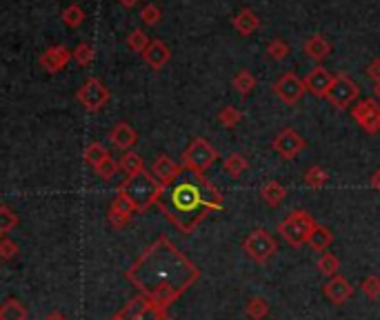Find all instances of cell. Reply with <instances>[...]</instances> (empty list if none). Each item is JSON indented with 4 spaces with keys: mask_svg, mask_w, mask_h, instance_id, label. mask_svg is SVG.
I'll return each instance as SVG.
<instances>
[{
    "mask_svg": "<svg viewBox=\"0 0 380 320\" xmlns=\"http://www.w3.org/2000/svg\"><path fill=\"white\" fill-rule=\"evenodd\" d=\"M125 278L140 296L167 312L198 283L200 269L167 236H160L127 267Z\"/></svg>",
    "mask_w": 380,
    "mask_h": 320,
    "instance_id": "cell-1",
    "label": "cell"
},
{
    "mask_svg": "<svg viewBox=\"0 0 380 320\" xmlns=\"http://www.w3.org/2000/svg\"><path fill=\"white\" fill-rule=\"evenodd\" d=\"M223 194L205 174L180 176L158 200V209L180 234H192L209 214L223 212Z\"/></svg>",
    "mask_w": 380,
    "mask_h": 320,
    "instance_id": "cell-2",
    "label": "cell"
},
{
    "mask_svg": "<svg viewBox=\"0 0 380 320\" xmlns=\"http://www.w3.org/2000/svg\"><path fill=\"white\" fill-rule=\"evenodd\" d=\"M163 192L165 187L160 185L158 178L154 174H149L147 169L136 176H127L123 183L118 185V194H125L136 205L138 212H145L147 207L158 205Z\"/></svg>",
    "mask_w": 380,
    "mask_h": 320,
    "instance_id": "cell-3",
    "label": "cell"
},
{
    "mask_svg": "<svg viewBox=\"0 0 380 320\" xmlns=\"http://www.w3.org/2000/svg\"><path fill=\"white\" fill-rule=\"evenodd\" d=\"M316 225L318 223H314V218L305 209H294L283 223H278V234L292 247H303L309 243V236H312Z\"/></svg>",
    "mask_w": 380,
    "mask_h": 320,
    "instance_id": "cell-4",
    "label": "cell"
},
{
    "mask_svg": "<svg viewBox=\"0 0 380 320\" xmlns=\"http://www.w3.org/2000/svg\"><path fill=\"white\" fill-rule=\"evenodd\" d=\"M216 160H218L216 147L209 143L207 138L198 136L187 145L183 156H180V165H183V169H187V172H192V174H205L207 169L216 163Z\"/></svg>",
    "mask_w": 380,
    "mask_h": 320,
    "instance_id": "cell-5",
    "label": "cell"
},
{
    "mask_svg": "<svg viewBox=\"0 0 380 320\" xmlns=\"http://www.w3.org/2000/svg\"><path fill=\"white\" fill-rule=\"evenodd\" d=\"M243 249H245V254L254 260V263L265 265L267 260H272L276 256L278 245H276L274 236L269 234L267 229H254V232L243 240Z\"/></svg>",
    "mask_w": 380,
    "mask_h": 320,
    "instance_id": "cell-6",
    "label": "cell"
},
{
    "mask_svg": "<svg viewBox=\"0 0 380 320\" xmlns=\"http://www.w3.org/2000/svg\"><path fill=\"white\" fill-rule=\"evenodd\" d=\"M76 98H78V103L83 105L89 114H96V112H100V109H103L109 103L112 94H109V89L103 85V80L87 78L85 83L78 87Z\"/></svg>",
    "mask_w": 380,
    "mask_h": 320,
    "instance_id": "cell-7",
    "label": "cell"
},
{
    "mask_svg": "<svg viewBox=\"0 0 380 320\" xmlns=\"http://www.w3.org/2000/svg\"><path fill=\"white\" fill-rule=\"evenodd\" d=\"M360 94V87L356 85V80H352L347 74H338L334 78V83L332 87H329V92H327V100L332 103L334 107L338 109H345L354 103V100L358 98Z\"/></svg>",
    "mask_w": 380,
    "mask_h": 320,
    "instance_id": "cell-8",
    "label": "cell"
},
{
    "mask_svg": "<svg viewBox=\"0 0 380 320\" xmlns=\"http://www.w3.org/2000/svg\"><path fill=\"white\" fill-rule=\"evenodd\" d=\"M352 118L369 136L380 134V105L374 98H365L356 103V107H352Z\"/></svg>",
    "mask_w": 380,
    "mask_h": 320,
    "instance_id": "cell-9",
    "label": "cell"
},
{
    "mask_svg": "<svg viewBox=\"0 0 380 320\" xmlns=\"http://www.w3.org/2000/svg\"><path fill=\"white\" fill-rule=\"evenodd\" d=\"M307 147L305 143V138L303 136H298L292 127H287L283 129V132H278L276 138L272 140V149L280 156V158H285V160H292L296 158L303 149Z\"/></svg>",
    "mask_w": 380,
    "mask_h": 320,
    "instance_id": "cell-10",
    "label": "cell"
},
{
    "mask_svg": "<svg viewBox=\"0 0 380 320\" xmlns=\"http://www.w3.org/2000/svg\"><path fill=\"white\" fill-rule=\"evenodd\" d=\"M307 92L305 87V80H300L296 74L287 72L280 76L276 83H274V94L283 100L285 105H296L300 98H303V94Z\"/></svg>",
    "mask_w": 380,
    "mask_h": 320,
    "instance_id": "cell-11",
    "label": "cell"
},
{
    "mask_svg": "<svg viewBox=\"0 0 380 320\" xmlns=\"http://www.w3.org/2000/svg\"><path fill=\"white\" fill-rule=\"evenodd\" d=\"M136 212H138L136 205H134L132 200H129L125 194H116L114 203L109 205L107 220H109V223H112V227L123 229L125 225L132 223V218H134V214H136Z\"/></svg>",
    "mask_w": 380,
    "mask_h": 320,
    "instance_id": "cell-12",
    "label": "cell"
},
{
    "mask_svg": "<svg viewBox=\"0 0 380 320\" xmlns=\"http://www.w3.org/2000/svg\"><path fill=\"white\" fill-rule=\"evenodd\" d=\"M152 174L158 178V183L167 189L169 185H174L176 180L183 176V165H178L176 160H172V156L160 154L156 156L154 165H152Z\"/></svg>",
    "mask_w": 380,
    "mask_h": 320,
    "instance_id": "cell-13",
    "label": "cell"
},
{
    "mask_svg": "<svg viewBox=\"0 0 380 320\" xmlns=\"http://www.w3.org/2000/svg\"><path fill=\"white\" fill-rule=\"evenodd\" d=\"M74 58V52H69L65 45H54L45 49L38 58V65L45 69L47 74H58L60 69H65L69 60Z\"/></svg>",
    "mask_w": 380,
    "mask_h": 320,
    "instance_id": "cell-14",
    "label": "cell"
},
{
    "mask_svg": "<svg viewBox=\"0 0 380 320\" xmlns=\"http://www.w3.org/2000/svg\"><path fill=\"white\" fill-rule=\"evenodd\" d=\"M323 294L332 305H345L354 296V285L345 276H334L323 285Z\"/></svg>",
    "mask_w": 380,
    "mask_h": 320,
    "instance_id": "cell-15",
    "label": "cell"
},
{
    "mask_svg": "<svg viewBox=\"0 0 380 320\" xmlns=\"http://www.w3.org/2000/svg\"><path fill=\"white\" fill-rule=\"evenodd\" d=\"M334 78L336 76L329 72V69L314 67L312 72L305 76V87H307V92L314 94L316 98H325L327 92H329V87H332V83H334Z\"/></svg>",
    "mask_w": 380,
    "mask_h": 320,
    "instance_id": "cell-16",
    "label": "cell"
},
{
    "mask_svg": "<svg viewBox=\"0 0 380 320\" xmlns=\"http://www.w3.org/2000/svg\"><path fill=\"white\" fill-rule=\"evenodd\" d=\"M109 140H112V145L118 152L125 154V152H132V147L136 145L138 132L129 123H116L112 127V132H109Z\"/></svg>",
    "mask_w": 380,
    "mask_h": 320,
    "instance_id": "cell-17",
    "label": "cell"
},
{
    "mask_svg": "<svg viewBox=\"0 0 380 320\" xmlns=\"http://www.w3.org/2000/svg\"><path fill=\"white\" fill-rule=\"evenodd\" d=\"M143 58H145V63L152 67V69H156V72H160L169 60H172V49H169V45L167 43H163V40H152L149 43V47L145 49V54H143Z\"/></svg>",
    "mask_w": 380,
    "mask_h": 320,
    "instance_id": "cell-18",
    "label": "cell"
},
{
    "mask_svg": "<svg viewBox=\"0 0 380 320\" xmlns=\"http://www.w3.org/2000/svg\"><path fill=\"white\" fill-rule=\"evenodd\" d=\"M232 25L234 29L240 34V36H252L256 29L260 27V18L258 14L254 12V9H249V7H243L240 12L234 16L232 20Z\"/></svg>",
    "mask_w": 380,
    "mask_h": 320,
    "instance_id": "cell-19",
    "label": "cell"
},
{
    "mask_svg": "<svg viewBox=\"0 0 380 320\" xmlns=\"http://www.w3.org/2000/svg\"><path fill=\"white\" fill-rule=\"evenodd\" d=\"M305 54L312 60H316V63H320V60H325L329 54H332V43H329L325 36L314 34L305 43Z\"/></svg>",
    "mask_w": 380,
    "mask_h": 320,
    "instance_id": "cell-20",
    "label": "cell"
},
{
    "mask_svg": "<svg viewBox=\"0 0 380 320\" xmlns=\"http://www.w3.org/2000/svg\"><path fill=\"white\" fill-rule=\"evenodd\" d=\"M260 198H263L265 205L278 207L287 198V189L280 185L278 180H267V183L260 187Z\"/></svg>",
    "mask_w": 380,
    "mask_h": 320,
    "instance_id": "cell-21",
    "label": "cell"
},
{
    "mask_svg": "<svg viewBox=\"0 0 380 320\" xmlns=\"http://www.w3.org/2000/svg\"><path fill=\"white\" fill-rule=\"evenodd\" d=\"M269 312H272V307H269L267 298H263V296H254L245 303V316L249 320H265L269 316Z\"/></svg>",
    "mask_w": 380,
    "mask_h": 320,
    "instance_id": "cell-22",
    "label": "cell"
},
{
    "mask_svg": "<svg viewBox=\"0 0 380 320\" xmlns=\"http://www.w3.org/2000/svg\"><path fill=\"white\" fill-rule=\"evenodd\" d=\"M334 243V234H332V229H327L323 225H316V229L312 232V236H309V247L314 249V252L318 254H325V249Z\"/></svg>",
    "mask_w": 380,
    "mask_h": 320,
    "instance_id": "cell-23",
    "label": "cell"
},
{
    "mask_svg": "<svg viewBox=\"0 0 380 320\" xmlns=\"http://www.w3.org/2000/svg\"><path fill=\"white\" fill-rule=\"evenodd\" d=\"M29 312L18 298H7L0 307V320H27Z\"/></svg>",
    "mask_w": 380,
    "mask_h": 320,
    "instance_id": "cell-24",
    "label": "cell"
},
{
    "mask_svg": "<svg viewBox=\"0 0 380 320\" xmlns=\"http://www.w3.org/2000/svg\"><path fill=\"white\" fill-rule=\"evenodd\" d=\"M118 167L125 176H136L140 172H145V163L136 152H125L118 158Z\"/></svg>",
    "mask_w": 380,
    "mask_h": 320,
    "instance_id": "cell-25",
    "label": "cell"
},
{
    "mask_svg": "<svg viewBox=\"0 0 380 320\" xmlns=\"http://www.w3.org/2000/svg\"><path fill=\"white\" fill-rule=\"evenodd\" d=\"M247 167H249L247 158H245L243 154H238V152L229 154V156L223 160V169H225V174H229L232 178L243 176V174L247 172Z\"/></svg>",
    "mask_w": 380,
    "mask_h": 320,
    "instance_id": "cell-26",
    "label": "cell"
},
{
    "mask_svg": "<svg viewBox=\"0 0 380 320\" xmlns=\"http://www.w3.org/2000/svg\"><path fill=\"white\" fill-rule=\"evenodd\" d=\"M232 85L240 96H249L256 89V76L249 72V69H240V72L234 76Z\"/></svg>",
    "mask_w": 380,
    "mask_h": 320,
    "instance_id": "cell-27",
    "label": "cell"
},
{
    "mask_svg": "<svg viewBox=\"0 0 380 320\" xmlns=\"http://www.w3.org/2000/svg\"><path fill=\"white\" fill-rule=\"evenodd\" d=\"M316 267H318V272L323 274V276L334 278V276H338V272H340V260H338V256L325 252V254H320Z\"/></svg>",
    "mask_w": 380,
    "mask_h": 320,
    "instance_id": "cell-28",
    "label": "cell"
},
{
    "mask_svg": "<svg viewBox=\"0 0 380 320\" xmlns=\"http://www.w3.org/2000/svg\"><path fill=\"white\" fill-rule=\"evenodd\" d=\"M109 156H112V154H109L107 152V149L103 147V145H100V143H89L87 147H85V163L89 165V167H92V169H96L100 163H103V160H107Z\"/></svg>",
    "mask_w": 380,
    "mask_h": 320,
    "instance_id": "cell-29",
    "label": "cell"
},
{
    "mask_svg": "<svg viewBox=\"0 0 380 320\" xmlns=\"http://www.w3.org/2000/svg\"><path fill=\"white\" fill-rule=\"evenodd\" d=\"M305 185L309 189H320V187H325L327 185V180H329V174L325 172L320 165H314V167H309L307 172H305Z\"/></svg>",
    "mask_w": 380,
    "mask_h": 320,
    "instance_id": "cell-30",
    "label": "cell"
},
{
    "mask_svg": "<svg viewBox=\"0 0 380 320\" xmlns=\"http://www.w3.org/2000/svg\"><path fill=\"white\" fill-rule=\"evenodd\" d=\"M20 218L9 205H0V234L7 236L14 227H18Z\"/></svg>",
    "mask_w": 380,
    "mask_h": 320,
    "instance_id": "cell-31",
    "label": "cell"
},
{
    "mask_svg": "<svg viewBox=\"0 0 380 320\" xmlns=\"http://www.w3.org/2000/svg\"><path fill=\"white\" fill-rule=\"evenodd\" d=\"M149 36L143 32V29H134V32H129V36H127V47L132 49V52H136V54H140L143 56L145 54V49L149 47Z\"/></svg>",
    "mask_w": 380,
    "mask_h": 320,
    "instance_id": "cell-32",
    "label": "cell"
},
{
    "mask_svg": "<svg viewBox=\"0 0 380 320\" xmlns=\"http://www.w3.org/2000/svg\"><path fill=\"white\" fill-rule=\"evenodd\" d=\"M240 120H243V112L232 107V105H227L218 112V123L223 127H227V129H234L236 125H240Z\"/></svg>",
    "mask_w": 380,
    "mask_h": 320,
    "instance_id": "cell-33",
    "label": "cell"
},
{
    "mask_svg": "<svg viewBox=\"0 0 380 320\" xmlns=\"http://www.w3.org/2000/svg\"><path fill=\"white\" fill-rule=\"evenodd\" d=\"M60 18H63V23H65L67 27L76 29V27H80V25L85 23V12H83V7L74 3V5H69V7L65 9L63 16H60Z\"/></svg>",
    "mask_w": 380,
    "mask_h": 320,
    "instance_id": "cell-34",
    "label": "cell"
},
{
    "mask_svg": "<svg viewBox=\"0 0 380 320\" xmlns=\"http://www.w3.org/2000/svg\"><path fill=\"white\" fill-rule=\"evenodd\" d=\"M74 60H76L80 67L92 65V60H94V47L89 45V43H78L76 49H74Z\"/></svg>",
    "mask_w": 380,
    "mask_h": 320,
    "instance_id": "cell-35",
    "label": "cell"
},
{
    "mask_svg": "<svg viewBox=\"0 0 380 320\" xmlns=\"http://www.w3.org/2000/svg\"><path fill=\"white\" fill-rule=\"evenodd\" d=\"M360 289L369 300H378L380 298V276H365L363 283H360Z\"/></svg>",
    "mask_w": 380,
    "mask_h": 320,
    "instance_id": "cell-36",
    "label": "cell"
},
{
    "mask_svg": "<svg viewBox=\"0 0 380 320\" xmlns=\"http://www.w3.org/2000/svg\"><path fill=\"white\" fill-rule=\"evenodd\" d=\"M267 54L272 56L274 60H285L289 56V45L285 43L283 38H272L267 45Z\"/></svg>",
    "mask_w": 380,
    "mask_h": 320,
    "instance_id": "cell-37",
    "label": "cell"
},
{
    "mask_svg": "<svg viewBox=\"0 0 380 320\" xmlns=\"http://www.w3.org/2000/svg\"><path fill=\"white\" fill-rule=\"evenodd\" d=\"M118 160H114V156H109L107 160H103L94 172H96V176L98 178H103V180H109V178H114L116 176V172H118Z\"/></svg>",
    "mask_w": 380,
    "mask_h": 320,
    "instance_id": "cell-38",
    "label": "cell"
},
{
    "mask_svg": "<svg viewBox=\"0 0 380 320\" xmlns=\"http://www.w3.org/2000/svg\"><path fill=\"white\" fill-rule=\"evenodd\" d=\"M140 18H143L145 25H156L160 18H163V12L156 3H147L143 9H140Z\"/></svg>",
    "mask_w": 380,
    "mask_h": 320,
    "instance_id": "cell-39",
    "label": "cell"
},
{
    "mask_svg": "<svg viewBox=\"0 0 380 320\" xmlns=\"http://www.w3.org/2000/svg\"><path fill=\"white\" fill-rule=\"evenodd\" d=\"M18 243H14L12 238H7V236H3V240H0V258L3 260H14L16 256H18Z\"/></svg>",
    "mask_w": 380,
    "mask_h": 320,
    "instance_id": "cell-40",
    "label": "cell"
},
{
    "mask_svg": "<svg viewBox=\"0 0 380 320\" xmlns=\"http://www.w3.org/2000/svg\"><path fill=\"white\" fill-rule=\"evenodd\" d=\"M367 76L372 78L376 85H380V58H376V60H372V63H369V67H367Z\"/></svg>",
    "mask_w": 380,
    "mask_h": 320,
    "instance_id": "cell-41",
    "label": "cell"
},
{
    "mask_svg": "<svg viewBox=\"0 0 380 320\" xmlns=\"http://www.w3.org/2000/svg\"><path fill=\"white\" fill-rule=\"evenodd\" d=\"M45 320H67V316H65L63 312H49V314L45 316Z\"/></svg>",
    "mask_w": 380,
    "mask_h": 320,
    "instance_id": "cell-42",
    "label": "cell"
},
{
    "mask_svg": "<svg viewBox=\"0 0 380 320\" xmlns=\"http://www.w3.org/2000/svg\"><path fill=\"white\" fill-rule=\"evenodd\" d=\"M372 187L376 189V192L380 194V167L376 169V174L372 176Z\"/></svg>",
    "mask_w": 380,
    "mask_h": 320,
    "instance_id": "cell-43",
    "label": "cell"
},
{
    "mask_svg": "<svg viewBox=\"0 0 380 320\" xmlns=\"http://www.w3.org/2000/svg\"><path fill=\"white\" fill-rule=\"evenodd\" d=\"M118 3L123 7H127V9H132L134 5H138V0H118Z\"/></svg>",
    "mask_w": 380,
    "mask_h": 320,
    "instance_id": "cell-44",
    "label": "cell"
},
{
    "mask_svg": "<svg viewBox=\"0 0 380 320\" xmlns=\"http://www.w3.org/2000/svg\"><path fill=\"white\" fill-rule=\"evenodd\" d=\"M158 320H172V318H169V316H167V314H165V316H163V318H158Z\"/></svg>",
    "mask_w": 380,
    "mask_h": 320,
    "instance_id": "cell-45",
    "label": "cell"
},
{
    "mask_svg": "<svg viewBox=\"0 0 380 320\" xmlns=\"http://www.w3.org/2000/svg\"><path fill=\"white\" fill-rule=\"evenodd\" d=\"M378 96H380V85H378Z\"/></svg>",
    "mask_w": 380,
    "mask_h": 320,
    "instance_id": "cell-46",
    "label": "cell"
}]
</instances>
